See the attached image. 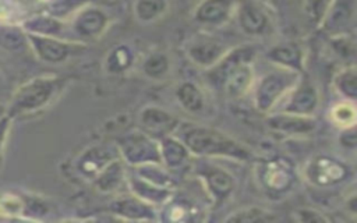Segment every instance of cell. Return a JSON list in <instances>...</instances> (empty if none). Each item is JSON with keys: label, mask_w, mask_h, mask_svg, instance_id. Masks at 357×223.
Instances as JSON below:
<instances>
[{"label": "cell", "mask_w": 357, "mask_h": 223, "mask_svg": "<svg viewBox=\"0 0 357 223\" xmlns=\"http://www.w3.org/2000/svg\"><path fill=\"white\" fill-rule=\"evenodd\" d=\"M195 157H223L236 162H248L252 152L243 142L229 134L202 124L180 121L173 132Z\"/></svg>", "instance_id": "cell-1"}, {"label": "cell", "mask_w": 357, "mask_h": 223, "mask_svg": "<svg viewBox=\"0 0 357 223\" xmlns=\"http://www.w3.org/2000/svg\"><path fill=\"white\" fill-rule=\"evenodd\" d=\"M255 49L252 46H237L206 70L209 82L230 99L247 95L255 82L254 71Z\"/></svg>", "instance_id": "cell-2"}, {"label": "cell", "mask_w": 357, "mask_h": 223, "mask_svg": "<svg viewBox=\"0 0 357 223\" xmlns=\"http://www.w3.org/2000/svg\"><path fill=\"white\" fill-rule=\"evenodd\" d=\"M66 84V78L56 75L31 78L15 89L7 106L6 116L13 120L15 117L42 112L61 93Z\"/></svg>", "instance_id": "cell-3"}, {"label": "cell", "mask_w": 357, "mask_h": 223, "mask_svg": "<svg viewBox=\"0 0 357 223\" xmlns=\"http://www.w3.org/2000/svg\"><path fill=\"white\" fill-rule=\"evenodd\" d=\"M301 75L291 70L275 67L255 79L251 89L255 109L264 114L275 112Z\"/></svg>", "instance_id": "cell-4"}, {"label": "cell", "mask_w": 357, "mask_h": 223, "mask_svg": "<svg viewBox=\"0 0 357 223\" xmlns=\"http://www.w3.org/2000/svg\"><path fill=\"white\" fill-rule=\"evenodd\" d=\"M120 159L128 167H135L145 163H160L159 141L144 132L135 130L124 134L116 142Z\"/></svg>", "instance_id": "cell-5"}, {"label": "cell", "mask_w": 357, "mask_h": 223, "mask_svg": "<svg viewBox=\"0 0 357 223\" xmlns=\"http://www.w3.org/2000/svg\"><path fill=\"white\" fill-rule=\"evenodd\" d=\"M26 42L36 59L46 64L66 63L85 49V43L82 42L57 36L26 33Z\"/></svg>", "instance_id": "cell-6"}, {"label": "cell", "mask_w": 357, "mask_h": 223, "mask_svg": "<svg viewBox=\"0 0 357 223\" xmlns=\"http://www.w3.org/2000/svg\"><path fill=\"white\" fill-rule=\"evenodd\" d=\"M297 174L293 163L282 156L265 159L257 166V180L259 185L271 195H283L289 192Z\"/></svg>", "instance_id": "cell-7"}, {"label": "cell", "mask_w": 357, "mask_h": 223, "mask_svg": "<svg viewBox=\"0 0 357 223\" xmlns=\"http://www.w3.org/2000/svg\"><path fill=\"white\" fill-rule=\"evenodd\" d=\"M75 40L86 43L99 39L110 25L109 14L92 3L79 8L67 22Z\"/></svg>", "instance_id": "cell-8"}, {"label": "cell", "mask_w": 357, "mask_h": 223, "mask_svg": "<svg viewBox=\"0 0 357 223\" xmlns=\"http://www.w3.org/2000/svg\"><path fill=\"white\" fill-rule=\"evenodd\" d=\"M195 174L201 181V185L206 192L213 209L223 205L231 197L236 181L233 174L226 169L204 162L195 166Z\"/></svg>", "instance_id": "cell-9"}, {"label": "cell", "mask_w": 357, "mask_h": 223, "mask_svg": "<svg viewBox=\"0 0 357 223\" xmlns=\"http://www.w3.org/2000/svg\"><path fill=\"white\" fill-rule=\"evenodd\" d=\"M347 176V166L342 160L328 155H317L311 157L303 169L305 181L317 188L335 187L343 183Z\"/></svg>", "instance_id": "cell-10"}, {"label": "cell", "mask_w": 357, "mask_h": 223, "mask_svg": "<svg viewBox=\"0 0 357 223\" xmlns=\"http://www.w3.org/2000/svg\"><path fill=\"white\" fill-rule=\"evenodd\" d=\"M319 102L321 95L318 86L312 81L300 77L276 110L300 116H314L319 107Z\"/></svg>", "instance_id": "cell-11"}, {"label": "cell", "mask_w": 357, "mask_h": 223, "mask_svg": "<svg viewBox=\"0 0 357 223\" xmlns=\"http://www.w3.org/2000/svg\"><path fill=\"white\" fill-rule=\"evenodd\" d=\"M240 29L250 36H264L272 28L271 15L258 0H240L234 11Z\"/></svg>", "instance_id": "cell-12"}, {"label": "cell", "mask_w": 357, "mask_h": 223, "mask_svg": "<svg viewBox=\"0 0 357 223\" xmlns=\"http://www.w3.org/2000/svg\"><path fill=\"white\" fill-rule=\"evenodd\" d=\"M229 50L222 40L211 35H197L185 45V54L188 60L204 70L213 67Z\"/></svg>", "instance_id": "cell-13"}, {"label": "cell", "mask_w": 357, "mask_h": 223, "mask_svg": "<svg viewBox=\"0 0 357 223\" xmlns=\"http://www.w3.org/2000/svg\"><path fill=\"white\" fill-rule=\"evenodd\" d=\"M116 157H120L116 144L89 145L78 155L75 169L81 177L92 181L99 171Z\"/></svg>", "instance_id": "cell-14"}, {"label": "cell", "mask_w": 357, "mask_h": 223, "mask_svg": "<svg viewBox=\"0 0 357 223\" xmlns=\"http://www.w3.org/2000/svg\"><path fill=\"white\" fill-rule=\"evenodd\" d=\"M356 11L357 0H332L319 28L329 36L353 32Z\"/></svg>", "instance_id": "cell-15"}, {"label": "cell", "mask_w": 357, "mask_h": 223, "mask_svg": "<svg viewBox=\"0 0 357 223\" xmlns=\"http://www.w3.org/2000/svg\"><path fill=\"white\" fill-rule=\"evenodd\" d=\"M138 121L141 130L158 141L173 134L180 124V118H177L174 114L153 105L145 106L139 112Z\"/></svg>", "instance_id": "cell-16"}, {"label": "cell", "mask_w": 357, "mask_h": 223, "mask_svg": "<svg viewBox=\"0 0 357 223\" xmlns=\"http://www.w3.org/2000/svg\"><path fill=\"white\" fill-rule=\"evenodd\" d=\"M236 4L234 0H201L192 11V18L202 26H222L234 17Z\"/></svg>", "instance_id": "cell-17"}, {"label": "cell", "mask_w": 357, "mask_h": 223, "mask_svg": "<svg viewBox=\"0 0 357 223\" xmlns=\"http://www.w3.org/2000/svg\"><path fill=\"white\" fill-rule=\"evenodd\" d=\"M266 125L271 131L282 135H308L317 128V120L314 116H300L284 112H272L268 114Z\"/></svg>", "instance_id": "cell-18"}, {"label": "cell", "mask_w": 357, "mask_h": 223, "mask_svg": "<svg viewBox=\"0 0 357 223\" xmlns=\"http://www.w3.org/2000/svg\"><path fill=\"white\" fill-rule=\"evenodd\" d=\"M156 206H152L132 194L123 195L110 203V213L120 220H155L158 219Z\"/></svg>", "instance_id": "cell-19"}, {"label": "cell", "mask_w": 357, "mask_h": 223, "mask_svg": "<svg viewBox=\"0 0 357 223\" xmlns=\"http://www.w3.org/2000/svg\"><path fill=\"white\" fill-rule=\"evenodd\" d=\"M266 60L275 67L291 70L298 74L304 72L305 53L304 49L296 42H283L273 45L266 52Z\"/></svg>", "instance_id": "cell-20"}, {"label": "cell", "mask_w": 357, "mask_h": 223, "mask_svg": "<svg viewBox=\"0 0 357 223\" xmlns=\"http://www.w3.org/2000/svg\"><path fill=\"white\" fill-rule=\"evenodd\" d=\"M126 185H127L130 194L135 195L137 198H139L144 202H146L152 206H156V208L166 203L172 198V195H174L173 188H166V187L152 184V183L141 178L139 176H137L132 171L131 173L127 171Z\"/></svg>", "instance_id": "cell-21"}, {"label": "cell", "mask_w": 357, "mask_h": 223, "mask_svg": "<svg viewBox=\"0 0 357 223\" xmlns=\"http://www.w3.org/2000/svg\"><path fill=\"white\" fill-rule=\"evenodd\" d=\"M159 153L160 163L170 171L185 167L192 157L187 146L174 134L159 139Z\"/></svg>", "instance_id": "cell-22"}, {"label": "cell", "mask_w": 357, "mask_h": 223, "mask_svg": "<svg viewBox=\"0 0 357 223\" xmlns=\"http://www.w3.org/2000/svg\"><path fill=\"white\" fill-rule=\"evenodd\" d=\"M21 28L26 33L33 35H43V36H57V38H66L64 32L68 29V25L66 21H61L59 18H54L53 15L47 13H40L28 17L22 24ZM67 39V38H66Z\"/></svg>", "instance_id": "cell-23"}, {"label": "cell", "mask_w": 357, "mask_h": 223, "mask_svg": "<svg viewBox=\"0 0 357 223\" xmlns=\"http://www.w3.org/2000/svg\"><path fill=\"white\" fill-rule=\"evenodd\" d=\"M126 163L120 157H116L99 171L92 183L95 188L102 194H112L117 191L123 185V183L126 184Z\"/></svg>", "instance_id": "cell-24"}, {"label": "cell", "mask_w": 357, "mask_h": 223, "mask_svg": "<svg viewBox=\"0 0 357 223\" xmlns=\"http://www.w3.org/2000/svg\"><path fill=\"white\" fill-rule=\"evenodd\" d=\"M178 105L188 113L198 114L205 109V95L194 81H183L174 89Z\"/></svg>", "instance_id": "cell-25"}, {"label": "cell", "mask_w": 357, "mask_h": 223, "mask_svg": "<svg viewBox=\"0 0 357 223\" xmlns=\"http://www.w3.org/2000/svg\"><path fill=\"white\" fill-rule=\"evenodd\" d=\"M131 171L135 173L137 176H139L141 178L152 183V184L166 187V188H173V190L176 187V181H174V177H173L172 171L167 170L159 162L145 163V164L131 167Z\"/></svg>", "instance_id": "cell-26"}, {"label": "cell", "mask_w": 357, "mask_h": 223, "mask_svg": "<svg viewBox=\"0 0 357 223\" xmlns=\"http://www.w3.org/2000/svg\"><path fill=\"white\" fill-rule=\"evenodd\" d=\"M134 64V53L126 45H119L110 49L103 60V68L106 72L117 75L128 71Z\"/></svg>", "instance_id": "cell-27"}, {"label": "cell", "mask_w": 357, "mask_h": 223, "mask_svg": "<svg viewBox=\"0 0 357 223\" xmlns=\"http://www.w3.org/2000/svg\"><path fill=\"white\" fill-rule=\"evenodd\" d=\"M223 220L227 223H272L278 222L279 216L261 206H245L229 213Z\"/></svg>", "instance_id": "cell-28"}, {"label": "cell", "mask_w": 357, "mask_h": 223, "mask_svg": "<svg viewBox=\"0 0 357 223\" xmlns=\"http://www.w3.org/2000/svg\"><path fill=\"white\" fill-rule=\"evenodd\" d=\"M167 7V0H135L132 4V14L138 22L152 24L166 14Z\"/></svg>", "instance_id": "cell-29"}, {"label": "cell", "mask_w": 357, "mask_h": 223, "mask_svg": "<svg viewBox=\"0 0 357 223\" xmlns=\"http://www.w3.org/2000/svg\"><path fill=\"white\" fill-rule=\"evenodd\" d=\"M172 68V61L167 53L155 50L146 54L141 64L142 74L149 79H163Z\"/></svg>", "instance_id": "cell-30"}, {"label": "cell", "mask_w": 357, "mask_h": 223, "mask_svg": "<svg viewBox=\"0 0 357 223\" xmlns=\"http://www.w3.org/2000/svg\"><path fill=\"white\" fill-rule=\"evenodd\" d=\"M333 88L342 99L356 102L357 98V71L354 64L340 68L333 77Z\"/></svg>", "instance_id": "cell-31"}, {"label": "cell", "mask_w": 357, "mask_h": 223, "mask_svg": "<svg viewBox=\"0 0 357 223\" xmlns=\"http://www.w3.org/2000/svg\"><path fill=\"white\" fill-rule=\"evenodd\" d=\"M356 102L342 99L329 109V120L339 130L356 125Z\"/></svg>", "instance_id": "cell-32"}, {"label": "cell", "mask_w": 357, "mask_h": 223, "mask_svg": "<svg viewBox=\"0 0 357 223\" xmlns=\"http://www.w3.org/2000/svg\"><path fill=\"white\" fill-rule=\"evenodd\" d=\"M89 3L92 0H46L45 13L67 22L79 8Z\"/></svg>", "instance_id": "cell-33"}, {"label": "cell", "mask_w": 357, "mask_h": 223, "mask_svg": "<svg viewBox=\"0 0 357 223\" xmlns=\"http://www.w3.org/2000/svg\"><path fill=\"white\" fill-rule=\"evenodd\" d=\"M329 45L332 52L342 59L346 66L354 64V56H356V39L353 32L347 33H339L329 36Z\"/></svg>", "instance_id": "cell-34"}, {"label": "cell", "mask_w": 357, "mask_h": 223, "mask_svg": "<svg viewBox=\"0 0 357 223\" xmlns=\"http://www.w3.org/2000/svg\"><path fill=\"white\" fill-rule=\"evenodd\" d=\"M28 46L26 32L17 25L0 26V47L10 52H20Z\"/></svg>", "instance_id": "cell-35"}, {"label": "cell", "mask_w": 357, "mask_h": 223, "mask_svg": "<svg viewBox=\"0 0 357 223\" xmlns=\"http://www.w3.org/2000/svg\"><path fill=\"white\" fill-rule=\"evenodd\" d=\"M332 0H304V11L310 21L319 26Z\"/></svg>", "instance_id": "cell-36"}, {"label": "cell", "mask_w": 357, "mask_h": 223, "mask_svg": "<svg viewBox=\"0 0 357 223\" xmlns=\"http://www.w3.org/2000/svg\"><path fill=\"white\" fill-rule=\"evenodd\" d=\"M291 219L294 222H304V223H325L328 217L318 209L312 208H300L293 212Z\"/></svg>", "instance_id": "cell-37"}, {"label": "cell", "mask_w": 357, "mask_h": 223, "mask_svg": "<svg viewBox=\"0 0 357 223\" xmlns=\"http://www.w3.org/2000/svg\"><path fill=\"white\" fill-rule=\"evenodd\" d=\"M339 144L346 148V149H356L357 145V135H356V125L353 127H347V128H342L339 138H337Z\"/></svg>", "instance_id": "cell-38"}, {"label": "cell", "mask_w": 357, "mask_h": 223, "mask_svg": "<svg viewBox=\"0 0 357 223\" xmlns=\"http://www.w3.org/2000/svg\"><path fill=\"white\" fill-rule=\"evenodd\" d=\"M10 123H11V118L8 116H3L0 118V152H1V148L4 145L6 137H7V132H8V128H10Z\"/></svg>", "instance_id": "cell-39"}, {"label": "cell", "mask_w": 357, "mask_h": 223, "mask_svg": "<svg viewBox=\"0 0 357 223\" xmlns=\"http://www.w3.org/2000/svg\"><path fill=\"white\" fill-rule=\"evenodd\" d=\"M356 194L354 192H351V195L346 199V209L350 212V213H353V215H356V212H357V206H356Z\"/></svg>", "instance_id": "cell-40"}, {"label": "cell", "mask_w": 357, "mask_h": 223, "mask_svg": "<svg viewBox=\"0 0 357 223\" xmlns=\"http://www.w3.org/2000/svg\"><path fill=\"white\" fill-rule=\"evenodd\" d=\"M0 81H1V72H0Z\"/></svg>", "instance_id": "cell-41"}]
</instances>
